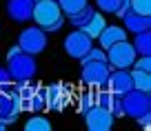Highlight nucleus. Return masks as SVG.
<instances>
[{"mask_svg": "<svg viewBox=\"0 0 151 131\" xmlns=\"http://www.w3.org/2000/svg\"><path fill=\"white\" fill-rule=\"evenodd\" d=\"M7 71H9V78L14 82H31L36 71H38L36 56L24 53L16 45V47H11L7 51Z\"/></svg>", "mask_w": 151, "mask_h": 131, "instance_id": "f257e3e1", "label": "nucleus"}, {"mask_svg": "<svg viewBox=\"0 0 151 131\" xmlns=\"http://www.w3.org/2000/svg\"><path fill=\"white\" fill-rule=\"evenodd\" d=\"M31 20L36 22V27H40L42 31H49V33L60 31L62 24H65V16H62L56 0H38V2H33Z\"/></svg>", "mask_w": 151, "mask_h": 131, "instance_id": "f03ea898", "label": "nucleus"}, {"mask_svg": "<svg viewBox=\"0 0 151 131\" xmlns=\"http://www.w3.org/2000/svg\"><path fill=\"white\" fill-rule=\"evenodd\" d=\"M136 49H133V45L124 38V40L116 42V45H111V47L107 49V65L111 67V69H131L133 60H136Z\"/></svg>", "mask_w": 151, "mask_h": 131, "instance_id": "7ed1b4c3", "label": "nucleus"}, {"mask_svg": "<svg viewBox=\"0 0 151 131\" xmlns=\"http://www.w3.org/2000/svg\"><path fill=\"white\" fill-rule=\"evenodd\" d=\"M122 109L124 116L129 118H140L151 111V91H140V89H129L122 96Z\"/></svg>", "mask_w": 151, "mask_h": 131, "instance_id": "20e7f679", "label": "nucleus"}, {"mask_svg": "<svg viewBox=\"0 0 151 131\" xmlns=\"http://www.w3.org/2000/svg\"><path fill=\"white\" fill-rule=\"evenodd\" d=\"M109 71H111V67L107 65V60L87 62V65H82L80 80H82V84H85V87H89V89H100V87H104V84H107Z\"/></svg>", "mask_w": 151, "mask_h": 131, "instance_id": "39448f33", "label": "nucleus"}, {"mask_svg": "<svg viewBox=\"0 0 151 131\" xmlns=\"http://www.w3.org/2000/svg\"><path fill=\"white\" fill-rule=\"evenodd\" d=\"M18 47L22 49L24 53H31V56H38L47 49V31H42L40 27H27L20 31L18 36Z\"/></svg>", "mask_w": 151, "mask_h": 131, "instance_id": "423d86ee", "label": "nucleus"}, {"mask_svg": "<svg viewBox=\"0 0 151 131\" xmlns=\"http://www.w3.org/2000/svg\"><path fill=\"white\" fill-rule=\"evenodd\" d=\"M82 116H85V125H87L89 131H109L113 127V122H116L113 113L109 111V109L100 107V104H93V107L87 109Z\"/></svg>", "mask_w": 151, "mask_h": 131, "instance_id": "0eeeda50", "label": "nucleus"}, {"mask_svg": "<svg viewBox=\"0 0 151 131\" xmlns=\"http://www.w3.org/2000/svg\"><path fill=\"white\" fill-rule=\"evenodd\" d=\"M45 100H47L49 111H65L71 100V87H67L65 82L49 84V87H45Z\"/></svg>", "mask_w": 151, "mask_h": 131, "instance_id": "6e6552de", "label": "nucleus"}, {"mask_svg": "<svg viewBox=\"0 0 151 131\" xmlns=\"http://www.w3.org/2000/svg\"><path fill=\"white\" fill-rule=\"evenodd\" d=\"M93 38H89L82 29H76V31H71L69 36L65 38V51L69 53L71 58H76V60H80L82 56H85L87 51H89L91 47H93Z\"/></svg>", "mask_w": 151, "mask_h": 131, "instance_id": "1a4fd4ad", "label": "nucleus"}, {"mask_svg": "<svg viewBox=\"0 0 151 131\" xmlns=\"http://www.w3.org/2000/svg\"><path fill=\"white\" fill-rule=\"evenodd\" d=\"M109 91L118 96H124L129 89H133V82H131V71L129 69H111L109 71V78L107 84H104Z\"/></svg>", "mask_w": 151, "mask_h": 131, "instance_id": "9d476101", "label": "nucleus"}, {"mask_svg": "<svg viewBox=\"0 0 151 131\" xmlns=\"http://www.w3.org/2000/svg\"><path fill=\"white\" fill-rule=\"evenodd\" d=\"M96 104L109 109L113 113V118H124V109H122V96L109 91L107 87H100L96 91Z\"/></svg>", "mask_w": 151, "mask_h": 131, "instance_id": "9b49d317", "label": "nucleus"}, {"mask_svg": "<svg viewBox=\"0 0 151 131\" xmlns=\"http://www.w3.org/2000/svg\"><path fill=\"white\" fill-rule=\"evenodd\" d=\"M7 16L14 22H29L33 16V0H7Z\"/></svg>", "mask_w": 151, "mask_h": 131, "instance_id": "f8f14e48", "label": "nucleus"}, {"mask_svg": "<svg viewBox=\"0 0 151 131\" xmlns=\"http://www.w3.org/2000/svg\"><path fill=\"white\" fill-rule=\"evenodd\" d=\"M124 38H127V29H124V27H118V24H104V29L100 31V36L96 38V40H98V47L107 51L111 45L124 40Z\"/></svg>", "mask_w": 151, "mask_h": 131, "instance_id": "ddd939ff", "label": "nucleus"}, {"mask_svg": "<svg viewBox=\"0 0 151 131\" xmlns=\"http://www.w3.org/2000/svg\"><path fill=\"white\" fill-rule=\"evenodd\" d=\"M22 109L31 113H42L47 109V100H45V87L42 84H36L31 89V94L22 100Z\"/></svg>", "mask_w": 151, "mask_h": 131, "instance_id": "4468645a", "label": "nucleus"}, {"mask_svg": "<svg viewBox=\"0 0 151 131\" xmlns=\"http://www.w3.org/2000/svg\"><path fill=\"white\" fill-rule=\"evenodd\" d=\"M122 27L131 33H140L151 29V16H140V14H133V11H127L122 16Z\"/></svg>", "mask_w": 151, "mask_h": 131, "instance_id": "2eb2a0df", "label": "nucleus"}, {"mask_svg": "<svg viewBox=\"0 0 151 131\" xmlns=\"http://www.w3.org/2000/svg\"><path fill=\"white\" fill-rule=\"evenodd\" d=\"M104 24H107V20H104V14H100V11H93V16L89 18V22L82 27V31L87 33L89 38H98L100 36V31L104 29Z\"/></svg>", "mask_w": 151, "mask_h": 131, "instance_id": "dca6fc26", "label": "nucleus"}, {"mask_svg": "<svg viewBox=\"0 0 151 131\" xmlns=\"http://www.w3.org/2000/svg\"><path fill=\"white\" fill-rule=\"evenodd\" d=\"M131 45H133V49H136L138 56H151V29L136 33V38H133Z\"/></svg>", "mask_w": 151, "mask_h": 131, "instance_id": "f3484780", "label": "nucleus"}, {"mask_svg": "<svg viewBox=\"0 0 151 131\" xmlns=\"http://www.w3.org/2000/svg\"><path fill=\"white\" fill-rule=\"evenodd\" d=\"M129 71H131L133 89L151 91V71H140V69H129Z\"/></svg>", "mask_w": 151, "mask_h": 131, "instance_id": "a211bd4d", "label": "nucleus"}, {"mask_svg": "<svg viewBox=\"0 0 151 131\" xmlns=\"http://www.w3.org/2000/svg\"><path fill=\"white\" fill-rule=\"evenodd\" d=\"M58 7H60L62 16L65 18H69V16H76L80 9H85L87 5H89V0H56Z\"/></svg>", "mask_w": 151, "mask_h": 131, "instance_id": "6ab92c4d", "label": "nucleus"}, {"mask_svg": "<svg viewBox=\"0 0 151 131\" xmlns=\"http://www.w3.org/2000/svg\"><path fill=\"white\" fill-rule=\"evenodd\" d=\"M93 104H96V91H91L89 87L76 96V109H78V113H80V116L87 111V109H91Z\"/></svg>", "mask_w": 151, "mask_h": 131, "instance_id": "aec40b11", "label": "nucleus"}, {"mask_svg": "<svg viewBox=\"0 0 151 131\" xmlns=\"http://www.w3.org/2000/svg\"><path fill=\"white\" fill-rule=\"evenodd\" d=\"M27 131H51V120L47 116H31L24 122Z\"/></svg>", "mask_w": 151, "mask_h": 131, "instance_id": "412c9836", "label": "nucleus"}, {"mask_svg": "<svg viewBox=\"0 0 151 131\" xmlns=\"http://www.w3.org/2000/svg\"><path fill=\"white\" fill-rule=\"evenodd\" d=\"M93 11H96L93 7H91V5H87L85 9H80L76 16H69V22H71V27H76V29H82L87 22H89V18L93 16Z\"/></svg>", "mask_w": 151, "mask_h": 131, "instance_id": "4be33fe9", "label": "nucleus"}, {"mask_svg": "<svg viewBox=\"0 0 151 131\" xmlns=\"http://www.w3.org/2000/svg\"><path fill=\"white\" fill-rule=\"evenodd\" d=\"M93 60H107V51L93 45V47H91L89 51L80 58V65H87V62H93Z\"/></svg>", "mask_w": 151, "mask_h": 131, "instance_id": "5701e85b", "label": "nucleus"}, {"mask_svg": "<svg viewBox=\"0 0 151 131\" xmlns=\"http://www.w3.org/2000/svg\"><path fill=\"white\" fill-rule=\"evenodd\" d=\"M133 14L140 16H151V0H131V9Z\"/></svg>", "mask_w": 151, "mask_h": 131, "instance_id": "b1692460", "label": "nucleus"}, {"mask_svg": "<svg viewBox=\"0 0 151 131\" xmlns=\"http://www.w3.org/2000/svg\"><path fill=\"white\" fill-rule=\"evenodd\" d=\"M100 14H116V9L120 7V0H96Z\"/></svg>", "mask_w": 151, "mask_h": 131, "instance_id": "393cba45", "label": "nucleus"}, {"mask_svg": "<svg viewBox=\"0 0 151 131\" xmlns=\"http://www.w3.org/2000/svg\"><path fill=\"white\" fill-rule=\"evenodd\" d=\"M131 69H140V71H151V56H136Z\"/></svg>", "mask_w": 151, "mask_h": 131, "instance_id": "a878e982", "label": "nucleus"}, {"mask_svg": "<svg viewBox=\"0 0 151 131\" xmlns=\"http://www.w3.org/2000/svg\"><path fill=\"white\" fill-rule=\"evenodd\" d=\"M129 9H131V0H120V7L116 9V14H113V16H118V18H122V16L127 14Z\"/></svg>", "mask_w": 151, "mask_h": 131, "instance_id": "bb28decb", "label": "nucleus"}, {"mask_svg": "<svg viewBox=\"0 0 151 131\" xmlns=\"http://www.w3.org/2000/svg\"><path fill=\"white\" fill-rule=\"evenodd\" d=\"M136 120H138V127H142V129H149V127H151V111L145 113V116H140V118H136Z\"/></svg>", "mask_w": 151, "mask_h": 131, "instance_id": "cd10ccee", "label": "nucleus"}, {"mask_svg": "<svg viewBox=\"0 0 151 131\" xmlns=\"http://www.w3.org/2000/svg\"><path fill=\"white\" fill-rule=\"evenodd\" d=\"M9 71H7V67H0V84H5V82H9Z\"/></svg>", "mask_w": 151, "mask_h": 131, "instance_id": "c85d7f7f", "label": "nucleus"}, {"mask_svg": "<svg viewBox=\"0 0 151 131\" xmlns=\"http://www.w3.org/2000/svg\"><path fill=\"white\" fill-rule=\"evenodd\" d=\"M5 129H7V125H5L2 120H0V131H5Z\"/></svg>", "mask_w": 151, "mask_h": 131, "instance_id": "c756f323", "label": "nucleus"}, {"mask_svg": "<svg viewBox=\"0 0 151 131\" xmlns=\"http://www.w3.org/2000/svg\"><path fill=\"white\" fill-rule=\"evenodd\" d=\"M33 2H38V0H33Z\"/></svg>", "mask_w": 151, "mask_h": 131, "instance_id": "7c9ffc66", "label": "nucleus"}]
</instances>
